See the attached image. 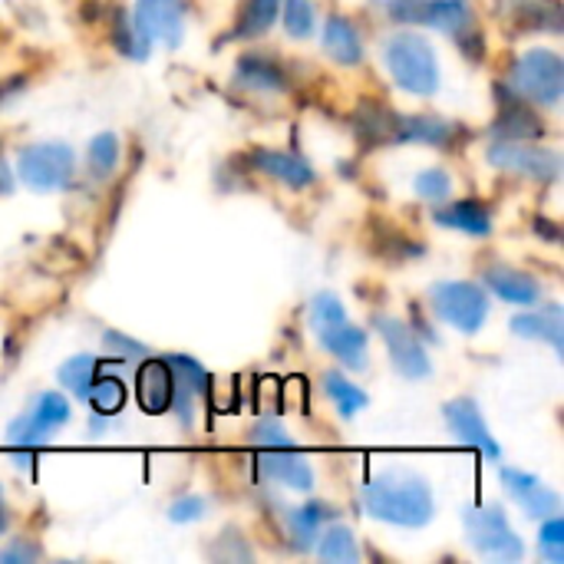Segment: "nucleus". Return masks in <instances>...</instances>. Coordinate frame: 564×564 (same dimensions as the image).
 <instances>
[{
  "label": "nucleus",
  "instance_id": "f257e3e1",
  "mask_svg": "<svg viewBox=\"0 0 564 564\" xmlns=\"http://www.w3.org/2000/svg\"><path fill=\"white\" fill-rule=\"evenodd\" d=\"M364 509L370 519L397 529H426L436 519V496L426 476L393 466L364 482Z\"/></svg>",
  "mask_w": 564,
  "mask_h": 564
},
{
  "label": "nucleus",
  "instance_id": "f03ea898",
  "mask_svg": "<svg viewBox=\"0 0 564 564\" xmlns=\"http://www.w3.org/2000/svg\"><path fill=\"white\" fill-rule=\"evenodd\" d=\"M311 330L321 340V347L347 370L364 373L370 367V340L367 330L357 327L344 307V301L330 291L317 294L311 301Z\"/></svg>",
  "mask_w": 564,
  "mask_h": 564
},
{
  "label": "nucleus",
  "instance_id": "7ed1b4c3",
  "mask_svg": "<svg viewBox=\"0 0 564 564\" xmlns=\"http://www.w3.org/2000/svg\"><path fill=\"white\" fill-rule=\"evenodd\" d=\"M383 66L393 76V83L410 96H433L440 89L436 46L416 30H400V33L387 36Z\"/></svg>",
  "mask_w": 564,
  "mask_h": 564
},
{
  "label": "nucleus",
  "instance_id": "20e7f679",
  "mask_svg": "<svg viewBox=\"0 0 564 564\" xmlns=\"http://www.w3.org/2000/svg\"><path fill=\"white\" fill-rule=\"evenodd\" d=\"M509 86L519 99H529L535 106H558L564 93L562 53L549 46H532L509 69Z\"/></svg>",
  "mask_w": 564,
  "mask_h": 564
},
{
  "label": "nucleus",
  "instance_id": "39448f33",
  "mask_svg": "<svg viewBox=\"0 0 564 564\" xmlns=\"http://www.w3.org/2000/svg\"><path fill=\"white\" fill-rule=\"evenodd\" d=\"M463 529H466V539L469 545L482 555V558H492V562H522L525 558V545L519 539V532L512 529L509 516L502 512V506L496 502H486V506H476L463 516Z\"/></svg>",
  "mask_w": 564,
  "mask_h": 564
},
{
  "label": "nucleus",
  "instance_id": "423d86ee",
  "mask_svg": "<svg viewBox=\"0 0 564 564\" xmlns=\"http://www.w3.org/2000/svg\"><path fill=\"white\" fill-rule=\"evenodd\" d=\"M430 307L459 334H479L489 321V294L476 281H436L430 288Z\"/></svg>",
  "mask_w": 564,
  "mask_h": 564
},
{
  "label": "nucleus",
  "instance_id": "0eeeda50",
  "mask_svg": "<svg viewBox=\"0 0 564 564\" xmlns=\"http://www.w3.org/2000/svg\"><path fill=\"white\" fill-rule=\"evenodd\" d=\"M17 175L33 192H59L76 175V152L66 142H30L17 152Z\"/></svg>",
  "mask_w": 564,
  "mask_h": 564
},
{
  "label": "nucleus",
  "instance_id": "6e6552de",
  "mask_svg": "<svg viewBox=\"0 0 564 564\" xmlns=\"http://www.w3.org/2000/svg\"><path fill=\"white\" fill-rule=\"evenodd\" d=\"M373 327L383 337L387 354H390V360H393V367H397L400 377H406V380H426L433 373V360H430L423 340L416 337V330L403 317H397V314H377L373 317Z\"/></svg>",
  "mask_w": 564,
  "mask_h": 564
},
{
  "label": "nucleus",
  "instance_id": "1a4fd4ad",
  "mask_svg": "<svg viewBox=\"0 0 564 564\" xmlns=\"http://www.w3.org/2000/svg\"><path fill=\"white\" fill-rule=\"evenodd\" d=\"M387 13L400 23L433 26L449 36H466L473 26L469 0H387Z\"/></svg>",
  "mask_w": 564,
  "mask_h": 564
},
{
  "label": "nucleus",
  "instance_id": "9d476101",
  "mask_svg": "<svg viewBox=\"0 0 564 564\" xmlns=\"http://www.w3.org/2000/svg\"><path fill=\"white\" fill-rule=\"evenodd\" d=\"M486 159L502 169V172H516V175H529V178H558L562 175V159L555 149L525 142V139H499L489 145Z\"/></svg>",
  "mask_w": 564,
  "mask_h": 564
},
{
  "label": "nucleus",
  "instance_id": "9b49d317",
  "mask_svg": "<svg viewBox=\"0 0 564 564\" xmlns=\"http://www.w3.org/2000/svg\"><path fill=\"white\" fill-rule=\"evenodd\" d=\"M443 420H446V430L453 433L456 443L476 449L479 456H486L489 463H499L502 459V446L496 443L479 403L473 397H456L443 406Z\"/></svg>",
  "mask_w": 564,
  "mask_h": 564
},
{
  "label": "nucleus",
  "instance_id": "f8f14e48",
  "mask_svg": "<svg viewBox=\"0 0 564 564\" xmlns=\"http://www.w3.org/2000/svg\"><path fill=\"white\" fill-rule=\"evenodd\" d=\"M129 20L149 43L178 46L185 33V0H135Z\"/></svg>",
  "mask_w": 564,
  "mask_h": 564
},
{
  "label": "nucleus",
  "instance_id": "ddd939ff",
  "mask_svg": "<svg viewBox=\"0 0 564 564\" xmlns=\"http://www.w3.org/2000/svg\"><path fill=\"white\" fill-rule=\"evenodd\" d=\"M162 360L172 370V406L169 410L178 416L182 426H192L195 423V403L208 390V370L188 354H169Z\"/></svg>",
  "mask_w": 564,
  "mask_h": 564
},
{
  "label": "nucleus",
  "instance_id": "4468645a",
  "mask_svg": "<svg viewBox=\"0 0 564 564\" xmlns=\"http://www.w3.org/2000/svg\"><path fill=\"white\" fill-rule=\"evenodd\" d=\"M502 489L512 496V502L529 516V519H535V522H542V519H552V516H558L562 512V496L552 489V486H545L539 476H532V473H525V469H502Z\"/></svg>",
  "mask_w": 564,
  "mask_h": 564
},
{
  "label": "nucleus",
  "instance_id": "2eb2a0df",
  "mask_svg": "<svg viewBox=\"0 0 564 564\" xmlns=\"http://www.w3.org/2000/svg\"><path fill=\"white\" fill-rule=\"evenodd\" d=\"M463 135V126L446 119V116H426V112H397L390 116V139L393 142H420V145H436L446 149Z\"/></svg>",
  "mask_w": 564,
  "mask_h": 564
},
{
  "label": "nucleus",
  "instance_id": "dca6fc26",
  "mask_svg": "<svg viewBox=\"0 0 564 564\" xmlns=\"http://www.w3.org/2000/svg\"><path fill=\"white\" fill-rule=\"evenodd\" d=\"M258 473L264 482L284 486L291 492H311L314 489V466L301 456V449H261Z\"/></svg>",
  "mask_w": 564,
  "mask_h": 564
},
{
  "label": "nucleus",
  "instance_id": "f3484780",
  "mask_svg": "<svg viewBox=\"0 0 564 564\" xmlns=\"http://www.w3.org/2000/svg\"><path fill=\"white\" fill-rule=\"evenodd\" d=\"M482 281L486 288L506 301V304H516V307H535L542 304V284L539 278H532L529 271L522 268H512V264H489L482 271Z\"/></svg>",
  "mask_w": 564,
  "mask_h": 564
},
{
  "label": "nucleus",
  "instance_id": "a211bd4d",
  "mask_svg": "<svg viewBox=\"0 0 564 564\" xmlns=\"http://www.w3.org/2000/svg\"><path fill=\"white\" fill-rule=\"evenodd\" d=\"M251 165H254V172H261L264 178H274V182H281V185H288V188H294V192L311 188L314 178H317L314 169H311L301 155L284 152V149H254V152H251Z\"/></svg>",
  "mask_w": 564,
  "mask_h": 564
},
{
  "label": "nucleus",
  "instance_id": "6ab92c4d",
  "mask_svg": "<svg viewBox=\"0 0 564 564\" xmlns=\"http://www.w3.org/2000/svg\"><path fill=\"white\" fill-rule=\"evenodd\" d=\"M512 334L525 337V340H542L552 344L555 354H562L564 347V311L555 301H542L535 307H529L525 314L512 317Z\"/></svg>",
  "mask_w": 564,
  "mask_h": 564
},
{
  "label": "nucleus",
  "instance_id": "aec40b11",
  "mask_svg": "<svg viewBox=\"0 0 564 564\" xmlns=\"http://www.w3.org/2000/svg\"><path fill=\"white\" fill-rule=\"evenodd\" d=\"M135 393L139 406L145 413H169L172 406V370L159 357H142V367L135 373Z\"/></svg>",
  "mask_w": 564,
  "mask_h": 564
},
{
  "label": "nucleus",
  "instance_id": "412c9836",
  "mask_svg": "<svg viewBox=\"0 0 564 564\" xmlns=\"http://www.w3.org/2000/svg\"><path fill=\"white\" fill-rule=\"evenodd\" d=\"M433 221L443 225V228L473 235V238H486L492 231V212L482 202H476V198H459V202L449 198V202H443L433 212Z\"/></svg>",
  "mask_w": 564,
  "mask_h": 564
},
{
  "label": "nucleus",
  "instance_id": "4be33fe9",
  "mask_svg": "<svg viewBox=\"0 0 564 564\" xmlns=\"http://www.w3.org/2000/svg\"><path fill=\"white\" fill-rule=\"evenodd\" d=\"M321 43H324V53L340 66H360L364 63V36L347 17H327Z\"/></svg>",
  "mask_w": 564,
  "mask_h": 564
},
{
  "label": "nucleus",
  "instance_id": "5701e85b",
  "mask_svg": "<svg viewBox=\"0 0 564 564\" xmlns=\"http://www.w3.org/2000/svg\"><path fill=\"white\" fill-rule=\"evenodd\" d=\"M238 86L248 93H264V96H281L288 93V76L274 59L264 56H241L238 59V73H235Z\"/></svg>",
  "mask_w": 564,
  "mask_h": 564
},
{
  "label": "nucleus",
  "instance_id": "b1692460",
  "mask_svg": "<svg viewBox=\"0 0 564 564\" xmlns=\"http://www.w3.org/2000/svg\"><path fill=\"white\" fill-rule=\"evenodd\" d=\"M321 387H324L327 400L337 406V413H340L344 420H354V416H360V413L370 406L367 390H364L360 383H354L350 377H344L340 370H327V373L321 377Z\"/></svg>",
  "mask_w": 564,
  "mask_h": 564
},
{
  "label": "nucleus",
  "instance_id": "393cba45",
  "mask_svg": "<svg viewBox=\"0 0 564 564\" xmlns=\"http://www.w3.org/2000/svg\"><path fill=\"white\" fill-rule=\"evenodd\" d=\"M327 519H330V509L321 506V502H307V506L288 509V516H284L288 535L294 539V545H297L301 552H311V549H314V542H317L321 529L327 525Z\"/></svg>",
  "mask_w": 564,
  "mask_h": 564
},
{
  "label": "nucleus",
  "instance_id": "a878e982",
  "mask_svg": "<svg viewBox=\"0 0 564 564\" xmlns=\"http://www.w3.org/2000/svg\"><path fill=\"white\" fill-rule=\"evenodd\" d=\"M278 17H281V0H245L238 17H235L231 36L235 40H258L274 26Z\"/></svg>",
  "mask_w": 564,
  "mask_h": 564
},
{
  "label": "nucleus",
  "instance_id": "bb28decb",
  "mask_svg": "<svg viewBox=\"0 0 564 564\" xmlns=\"http://www.w3.org/2000/svg\"><path fill=\"white\" fill-rule=\"evenodd\" d=\"M314 549H317V558H324V562H337V564L360 562V542H357V532H354V529H347V525H340V522L324 525V529H321V535H317V542H314Z\"/></svg>",
  "mask_w": 564,
  "mask_h": 564
},
{
  "label": "nucleus",
  "instance_id": "cd10ccee",
  "mask_svg": "<svg viewBox=\"0 0 564 564\" xmlns=\"http://www.w3.org/2000/svg\"><path fill=\"white\" fill-rule=\"evenodd\" d=\"M83 403L89 406V413H99V416H116L122 406H126V387L119 377H109V373H96V380L89 383Z\"/></svg>",
  "mask_w": 564,
  "mask_h": 564
},
{
  "label": "nucleus",
  "instance_id": "c85d7f7f",
  "mask_svg": "<svg viewBox=\"0 0 564 564\" xmlns=\"http://www.w3.org/2000/svg\"><path fill=\"white\" fill-rule=\"evenodd\" d=\"M30 420L43 430V433H56L59 426H66L69 420H73V406H69V400L63 397V393H56V390H46V393H40L33 403H30Z\"/></svg>",
  "mask_w": 564,
  "mask_h": 564
},
{
  "label": "nucleus",
  "instance_id": "c756f323",
  "mask_svg": "<svg viewBox=\"0 0 564 564\" xmlns=\"http://www.w3.org/2000/svg\"><path fill=\"white\" fill-rule=\"evenodd\" d=\"M119 165V135L116 132H99L86 145V169L93 178H109Z\"/></svg>",
  "mask_w": 564,
  "mask_h": 564
},
{
  "label": "nucleus",
  "instance_id": "7c9ffc66",
  "mask_svg": "<svg viewBox=\"0 0 564 564\" xmlns=\"http://www.w3.org/2000/svg\"><path fill=\"white\" fill-rule=\"evenodd\" d=\"M413 192H416V198H423V202H430V205H443V202H449V198H453V192H456V178H453L443 165H430V169L416 172V178H413Z\"/></svg>",
  "mask_w": 564,
  "mask_h": 564
},
{
  "label": "nucleus",
  "instance_id": "2f4dec72",
  "mask_svg": "<svg viewBox=\"0 0 564 564\" xmlns=\"http://www.w3.org/2000/svg\"><path fill=\"white\" fill-rule=\"evenodd\" d=\"M96 373H99V360L93 357V354H76V357H69L63 367H59V383L76 397V400H83L86 397V390H89V383L96 380Z\"/></svg>",
  "mask_w": 564,
  "mask_h": 564
},
{
  "label": "nucleus",
  "instance_id": "473e14b6",
  "mask_svg": "<svg viewBox=\"0 0 564 564\" xmlns=\"http://www.w3.org/2000/svg\"><path fill=\"white\" fill-rule=\"evenodd\" d=\"M248 443L258 446V449H294V446H297L294 436L288 433V426H284L281 420H274V416L258 420V423L251 426V433H248Z\"/></svg>",
  "mask_w": 564,
  "mask_h": 564
},
{
  "label": "nucleus",
  "instance_id": "72a5a7b5",
  "mask_svg": "<svg viewBox=\"0 0 564 564\" xmlns=\"http://www.w3.org/2000/svg\"><path fill=\"white\" fill-rule=\"evenodd\" d=\"M281 17L288 33L294 40H304L314 30V0H281Z\"/></svg>",
  "mask_w": 564,
  "mask_h": 564
},
{
  "label": "nucleus",
  "instance_id": "f704fd0d",
  "mask_svg": "<svg viewBox=\"0 0 564 564\" xmlns=\"http://www.w3.org/2000/svg\"><path fill=\"white\" fill-rule=\"evenodd\" d=\"M539 555H542L545 562L564 564V522H562V516L542 519V529H539Z\"/></svg>",
  "mask_w": 564,
  "mask_h": 564
},
{
  "label": "nucleus",
  "instance_id": "c9c22d12",
  "mask_svg": "<svg viewBox=\"0 0 564 564\" xmlns=\"http://www.w3.org/2000/svg\"><path fill=\"white\" fill-rule=\"evenodd\" d=\"M102 344H106V350H109L112 357H119V360H142V357H149V347H145V344H139V340H132V337H126V334H119V330H106Z\"/></svg>",
  "mask_w": 564,
  "mask_h": 564
},
{
  "label": "nucleus",
  "instance_id": "e433bc0d",
  "mask_svg": "<svg viewBox=\"0 0 564 564\" xmlns=\"http://www.w3.org/2000/svg\"><path fill=\"white\" fill-rule=\"evenodd\" d=\"M202 516H205V499H198V496H185V499H178V502L169 506V519H172L175 525L198 522Z\"/></svg>",
  "mask_w": 564,
  "mask_h": 564
},
{
  "label": "nucleus",
  "instance_id": "4c0bfd02",
  "mask_svg": "<svg viewBox=\"0 0 564 564\" xmlns=\"http://www.w3.org/2000/svg\"><path fill=\"white\" fill-rule=\"evenodd\" d=\"M36 555H40V549H36V545L23 549V545H20V539H17V545H13V549L7 545V549L0 552V562H30V558H36Z\"/></svg>",
  "mask_w": 564,
  "mask_h": 564
}]
</instances>
